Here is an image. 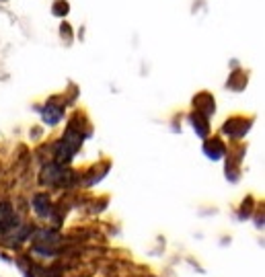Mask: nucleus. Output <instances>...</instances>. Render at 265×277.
Wrapping results in <instances>:
<instances>
[{"instance_id": "7ed1b4c3", "label": "nucleus", "mask_w": 265, "mask_h": 277, "mask_svg": "<svg viewBox=\"0 0 265 277\" xmlns=\"http://www.w3.org/2000/svg\"><path fill=\"white\" fill-rule=\"evenodd\" d=\"M43 121L47 126H56L58 121L62 119V115H64V111L60 109V107H56V105H47L45 109H43Z\"/></svg>"}, {"instance_id": "1a4fd4ad", "label": "nucleus", "mask_w": 265, "mask_h": 277, "mask_svg": "<svg viewBox=\"0 0 265 277\" xmlns=\"http://www.w3.org/2000/svg\"><path fill=\"white\" fill-rule=\"evenodd\" d=\"M54 14H58V16L68 14V4H66L64 0H58V2L54 4Z\"/></svg>"}, {"instance_id": "423d86ee", "label": "nucleus", "mask_w": 265, "mask_h": 277, "mask_svg": "<svg viewBox=\"0 0 265 277\" xmlns=\"http://www.w3.org/2000/svg\"><path fill=\"white\" fill-rule=\"evenodd\" d=\"M224 132L239 138V136H243L247 132V124H245V121H241V119H233V121H228V124L224 126Z\"/></svg>"}, {"instance_id": "20e7f679", "label": "nucleus", "mask_w": 265, "mask_h": 277, "mask_svg": "<svg viewBox=\"0 0 265 277\" xmlns=\"http://www.w3.org/2000/svg\"><path fill=\"white\" fill-rule=\"evenodd\" d=\"M33 207H35V212L43 218L49 216V210H52V205H49V197L47 195H35L33 197Z\"/></svg>"}, {"instance_id": "f03ea898", "label": "nucleus", "mask_w": 265, "mask_h": 277, "mask_svg": "<svg viewBox=\"0 0 265 277\" xmlns=\"http://www.w3.org/2000/svg\"><path fill=\"white\" fill-rule=\"evenodd\" d=\"M204 152H206V156H208V158L218 160V158H222V154H224V146H222L220 140H212V142H206Z\"/></svg>"}, {"instance_id": "0eeeda50", "label": "nucleus", "mask_w": 265, "mask_h": 277, "mask_svg": "<svg viewBox=\"0 0 265 277\" xmlns=\"http://www.w3.org/2000/svg\"><path fill=\"white\" fill-rule=\"evenodd\" d=\"M12 224V212L6 203H0V230L8 228Z\"/></svg>"}, {"instance_id": "39448f33", "label": "nucleus", "mask_w": 265, "mask_h": 277, "mask_svg": "<svg viewBox=\"0 0 265 277\" xmlns=\"http://www.w3.org/2000/svg\"><path fill=\"white\" fill-rule=\"evenodd\" d=\"M191 124H193V130L197 136H206L208 134V117H204L202 113H193L191 115Z\"/></svg>"}, {"instance_id": "f257e3e1", "label": "nucleus", "mask_w": 265, "mask_h": 277, "mask_svg": "<svg viewBox=\"0 0 265 277\" xmlns=\"http://www.w3.org/2000/svg\"><path fill=\"white\" fill-rule=\"evenodd\" d=\"M68 177H70V172H66L58 164H49L43 170V181H47V183H58V185H62L64 181H68Z\"/></svg>"}, {"instance_id": "6e6552de", "label": "nucleus", "mask_w": 265, "mask_h": 277, "mask_svg": "<svg viewBox=\"0 0 265 277\" xmlns=\"http://www.w3.org/2000/svg\"><path fill=\"white\" fill-rule=\"evenodd\" d=\"M197 109H200L197 113H202L204 117H206V115H210V113L214 111V101H212L208 95H202L200 99H197Z\"/></svg>"}]
</instances>
